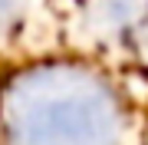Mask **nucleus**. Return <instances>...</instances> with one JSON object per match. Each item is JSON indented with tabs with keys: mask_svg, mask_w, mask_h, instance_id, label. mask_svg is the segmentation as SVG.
I'll return each instance as SVG.
<instances>
[{
	"mask_svg": "<svg viewBox=\"0 0 148 145\" xmlns=\"http://www.w3.org/2000/svg\"><path fill=\"white\" fill-rule=\"evenodd\" d=\"M10 135L16 145H109L115 112L89 76L33 73L10 92Z\"/></svg>",
	"mask_w": 148,
	"mask_h": 145,
	"instance_id": "1",
	"label": "nucleus"
},
{
	"mask_svg": "<svg viewBox=\"0 0 148 145\" xmlns=\"http://www.w3.org/2000/svg\"><path fill=\"white\" fill-rule=\"evenodd\" d=\"M16 3H27V0H0V20H10V13H13Z\"/></svg>",
	"mask_w": 148,
	"mask_h": 145,
	"instance_id": "2",
	"label": "nucleus"
}]
</instances>
